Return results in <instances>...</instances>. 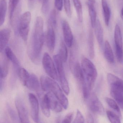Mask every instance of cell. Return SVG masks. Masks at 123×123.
<instances>
[{
    "label": "cell",
    "instance_id": "obj_43",
    "mask_svg": "<svg viewBox=\"0 0 123 123\" xmlns=\"http://www.w3.org/2000/svg\"><path fill=\"white\" fill-rule=\"evenodd\" d=\"M121 17L123 21V7L122 8L121 11Z\"/></svg>",
    "mask_w": 123,
    "mask_h": 123
},
{
    "label": "cell",
    "instance_id": "obj_45",
    "mask_svg": "<svg viewBox=\"0 0 123 123\" xmlns=\"http://www.w3.org/2000/svg\"><path fill=\"white\" fill-rule=\"evenodd\" d=\"M30 0V1H32V0Z\"/></svg>",
    "mask_w": 123,
    "mask_h": 123
},
{
    "label": "cell",
    "instance_id": "obj_34",
    "mask_svg": "<svg viewBox=\"0 0 123 123\" xmlns=\"http://www.w3.org/2000/svg\"><path fill=\"white\" fill-rule=\"evenodd\" d=\"M64 9L68 17L71 18L72 15L71 6L70 0H64Z\"/></svg>",
    "mask_w": 123,
    "mask_h": 123
},
{
    "label": "cell",
    "instance_id": "obj_39",
    "mask_svg": "<svg viewBox=\"0 0 123 123\" xmlns=\"http://www.w3.org/2000/svg\"><path fill=\"white\" fill-rule=\"evenodd\" d=\"M7 106H8V110L9 112V115L12 118L13 121H15V122L17 121V117H16V114H15L13 110H12V108H11L9 107V105Z\"/></svg>",
    "mask_w": 123,
    "mask_h": 123
},
{
    "label": "cell",
    "instance_id": "obj_13",
    "mask_svg": "<svg viewBox=\"0 0 123 123\" xmlns=\"http://www.w3.org/2000/svg\"><path fill=\"white\" fill-rule=\"evenodd\" d=\"M24 85L31 90L37 92L39 90L40 87L38 77L35 74H30Z\"/></svg>",
    "mask_w": 123,
    "mask_h": 123
},
{
    "label": "cell",
    "instance_id": "obj_41",
    "mask_svg": "<svg viewBox=\"0 0 123 123\" xmlns=\"http://www.w3.org/2000/svg\"><path fill=\"white\" fill-rule=\"evenodd\" d=\"M87 123H94V118L91 114L89 113L87 117Z\"/></svg>",
    "mask_w": 123,
    "mask_h": 123
},
{
    "label": "cell",
    "instance_id": "obj_25",
    "mask_svg": "<svg viewBox=\"0 0 123 123\" xmlns=\"http://www.w3.org/2000/svg\"><path fill=\"white\" fill-rule=\"evenodd\" d=\"M7 6L6 0H0V26H2L5 22Z\"/></svg>",
    "mask_w": 123,
    "mask_h": 123
},
{
    "label": "cell",
    "instance_id": "obj_2",
    "mask_svg": "<svg viewBox=\"0 0 123 123\" xmlns=\"http://www.w3.org/2000/svg\"><path fill=\"white\" fill-rule=\"evenodd\" d=\"M40 82L43 90L52 92L60 103L63 108L67 110L69 106L68 100L54 80L48 77L42 76L40 77Z\"/></svg>",
    "mask_w": 123,
    "mask_h": 123
},
{
    "label": "cell",
    "instance_id": "obj_19",
    "mask_svg": "<svg viewBox=\"0 0 123 123\" xmlns=\"http://www.w3.org/2000/svg\"><path fill=\"white\" fill-rule=\"evenodd\" d=\"M9 60L6 57H4L3 59L1 60L0 71V79H5L8 75L9 69Z\"/></svg>",
    "mask_w": 123,
    "mask_h": 123
},
{
    "label": "cell",
    "instance_id": "obj_29",
    "mask_svg": "<svg viewBox=\"0 0 123 123\" xmlns=\"http://www.w3.org/2000/svg\"><path fill=\"white\" fill-rule=\"evenodd\" d=\"M19 0H9V13L11 22L13 18L14 13L18 5Z\"/></svg>",
    "mask_w": 123,
    "mask_h": 123
},
{
    "label": "cell",
    "instance_id": "obj_30",
    "mask_svg": "<svg viewBox=\"0 0 123 123\" xmlns=\"http://www.w3.org/2000/svg\"><path fill=\"white\" fill-rule=\"evenodd\" d=\"M30 73L23 68H19L18 70V74L20 81L23 84H24L27 79L28 78Z\"/></svg>",
    "mask_w": 123,
    "mask_h": 123
},
{
    "label": "cell",
    "instance_id": "obj_21",
    "mask_svg": "<svg viewBox=\"0 0 123 123\" xmlns=\"http://www.w3.org/2000/svg\"><path fill=\"white\" fill-rule=\"evenodd\" d=\"M4 52L6 57L9 61L12 62L14 66L17 68L19 67L20 64L19 61L11 48L8 47H6L4 50Z\"/></svg>",
    "mask_w": 123,
    "mask_h": 123
},
{
    "label": "cell",
    "instance_id": "obj_3",
    "mask_svg": "<svg viewBox=\"0 0 123 123\" xmlns=\"http://www.w3.org/2000/svg\"><path fill=\"white\" fill-rule=\"evenodd\" d=\"M81 63L87 85L91 91L94 87L97 77V69L93 63L84 56L82 57Z\"/></svg>",
    "mask_w": 123,
    "mask_h": 123
},
{
    "label": "cell",
    "instance_id": "obj_11",
    "mask_svg": "<svg viewBox=\"0 0 123 123\" xmlns=\"http://www.w3.org/2000/svg\"><path fill=\"white\" fill-rule=\"evenodd\" d=\"M48 29L45 35L47 47L51 52L54 51L55 47L56 35L55 28L50 25H48Z\"/></svg>",
    "mask_w": 123,
    "mask_h": 123
},
{
    "label": "cell",
    "instance_id": "obj_10",
    "mask_svg": "<svg viewBox=\"0 0 123 123\" xmlns=\"http://www.w3.org/2000/svg\"><path fill=\"white\" fill-rule=\"evenodd\" d=\"M62 27L65 44L68 47H71L73 45V36L70 25L67 21L63 20Z\"/></svg>",
    "mask_w": 123,
    "mask_h": 123
},
{
    "label": "cell",
    "instance_id": "obj_16",
    "mask_svg": "<svg viewBox=\"0 0 123 123\" xmlns=\"http://www.w3.org/2000/svg\"><path fill=\"white\" fill-rule=\"evenodd\" d=\"M48 94L51 110L56 112L60 113L61 112L63 108L60 103L52 92H48Z\"/></svg>",
    "mask_w": 123,
    "mask_h": 123
},
{
    "label": "cell",
    "instance_id": "obj_15",
    "mask_svg": "<svg viewBox=\"0 0 123 123\" xmlns=\"http://www.w3.org/2000/svg\"><path fill=\"white\" fill-rule=\"evenodd\" d=\"M11 31L6 28L1 30L0 32V51L1 53L5 50L8 43L11 35Z\"/></svg>",
    "mask_w": 123,
    "mask_h": 123
},
{
    "label": "cell",
    "instance_id": "obj_38",
    "mask_svg": "<svg viewBox=\"0 0 123 123\" xmlns=\"http://www.w3.org/2000/svg\"><path fill=\"white\" fill-rule=\"evenodd\" d=\"M55 6L58 11H62L63 7V0H55Z\"/></svg>",
    "mask_w": 123,
    "mask_h": 123
},
{
    "label": "cell",
    "instance_id": "obj_14",
    "mask_svg": "<svg viewBox=\"0 0 123 123\" xmlns=\"http://www.w3.org/2000/svg\"><path fill=\"white\" fill-rule=\"evenodd\" d=\"M108 81L110 87L117 89L123 92V81L115 75L108 74L107 76Z\"/></svg>",
    "mask_w": 123,
    "mask_h": 123
},
{
    "label": "cell",
    "instance_id": "obj_32",
    "mask_svg": "<svg viewBox=\"0 0 123 123\" xmlns=\"http://www.w3.org/2000/svg\"><path fill=\"white\" fill-rule=\"evenodd\" d=\"M48 25H51L55 29L57 26L56 14L55 10L51 11L48 21Z\"/></svg>",
    "mask_w": 123,
    "mask_h": 123
},
{
    "label": "cell",
    "instance_id": "obj_22",
    "mask_svg": "<svg viewBox=\"0 0 123 123\" xmlns=\"http://www.w3.org/2000/svg\"><path fill=\"white\" fill-rule=\"evenodd\" d=\"M88 10H89V14L91 20V25L93 28H94L97 22V12L95 8L94 3L88 1L87 3Z\"/></svg>",
    "mask_w": 123,
    "mask_h": 123
},
{
    "label": "cell",
    "instance_id": "obj_33",
    "mask_svg": "<svg viewBox=\"0 0 123 123\" xmlns=\"http://www.w3.org/2000/svg\"><path fill=\"white\" fill-rule=\"evenodd\" d=\"M105 101L111 108L118 113L120 112V108L117 102L112 99L109 98H106Z\"/></svg>",
    "mask_w": 123,
    "mask_h": 123
},
{
    "label": "cell",
    "instance_id": "obj_12",
    "mask_svg": "<svg viewBox=\"0 0 123 123\" xmlns=\"http://www.w3.org/2000/svg\"><path fill=\"white\" fill-rule=\"evenodd\" d=\"M38 95L40 99L41 110L44 115L47 117H49L51 115V108L49 102V98L48 93L43 95L42 93H38Z\"/></svg>",
    "mask_w": 123,
    "mask_h": 123
},
{
    "label": "cell",
    "instance_id": "obj_27",
    "mask_svg": "<svg viewBox=\"0 0 123 123\" xmlns=\"http://www.w3.org/2000/svg\"><path fill=\"white\" fill-rule=\"evenodd\" d=\"M77 13V17L79 22L83 21V11L82 5L80 0H72Z\"/></svg>",
    "mask_w": 123,
    "mask_h": 123
},
{
    "label": "cell",
    "instance_id": "obj_24",
    "mask_svg": "<svg viewBox=\"0 0 123 123\" xmlns=\"http://www.w3.org/2000/svg\"><path fill=\"white\" fill-rule=\"evenodd\" d=\"M114 38L115 47L123 48V39L121 31L120 26L118 25H116L115 27Z\"/></svg>",
    "mask_w": 123,
    "mask_h": 123
},
{
    "label": "cell",
    "instance_id": "obj_4",
    "mask_svg": "<svg viewBox=\"0 0 123 123\" xmlns=\"http://www.w3.org/2000/svg\"><path fill=\"white\" fill-rule=\"evenodd\" d=\"M53 59L57 69L58 78L60 82L61 88L65 94L68 95L70 92V88L65 74L63 65V62L58 54L54 55Z\"/></svg>",
    "mask_w": 123,
    "mask_h": 123
},
{
    "label": "cell",
    "instance_id": "obj_35",
    "mask_svg": "<svg viewBox=\"0 0 123 123\" xmlns=\"http://www.w3.org/2000/svg\"><path fill=\"white\" fill-rule=\"evenodd\" d=\"M84 119L83 115L79 110H77L76 115L73 123H84Z\"/></svg>",
    "mask_w": 123,
    "mask_h": 123
},
{
    "label": "cell",
    "instance_id": "obj_17",
    "mask_svg": "<svg viewBox=\"0 0 123 123\" xmlns=\"http://www.w3.org/2000/svg\"><path fill=\"white\" fill-rule=\"evenodd\" d=\"M110 94L112 97L115 99L116 102L121 108L123 109V92L122 91L111 87Z\"/></svg>",
    "mask_w": 123,
    "mask_h": 123
},
{
    "label": "cell",
    "instance_id": "obj_44",
    "mask_svg": "<svg viewBox=\"0 0 123 123\" xmlns=\"http://www.w3.org/2000/svg\"><path fill=\"white\" fill-rule=\"evenodd\" d=\"M88 1L92 3H95V0H88Z\"/></svg>",
    "mask_w": 123,
    "mask_h": 123
},
{
    "label": "cell",
    "instance_id": "obj_42",
    "mask_svg": "<svg viewBox=\"0 0 123 123\" xmlns=\"http://www.w3.org/2000/svg\"><path fill=\"white\" fill-rule=\"evenodd\" d=\"M4 81H5V79L0 78V89L1 92L2 91V89L3 88L4 84Z\"/></svg>",
    "mask_w": 123,
    "mask_h": 123
},
{
    "label": "cell",
    "instance_id": "obj_1",
    "mask_svg": "<svg viewBox=\"0 0 123 123\" xmlns=\"http://www.w3.org/2000/svg\"><path fill=\"white\" fill-rule=\"evenodd\" d=\"M43 19L40 16L36 18L34 31L28 49V55L32 61L36 63L39 59L44 42Z\"/></svg>",
    "mask_w": 123,
    "mask_h": 123
},
{
    "label": "cell",
    "instance_id": "obj_31",
    "mask_svg": "<svg viewBox=\"0 0 123 123\" xmlns=\"http://www.w3.org/2000/svg\"><path fill=\"white\" fill-rule=\"evenodd\" d=\"M107 115L111 123H121L119 117L112 111H107Z\"/></svg>",
    "mask_w": 123,
    "mask_h": 123
},
{
    "label": "cell",
    "instance_id": "obj_26",
    "mask_svg": "<svg viewBox=\"0 0 123 123\" xmlns=\"http://www.w3.org/2000/svg\"><path fill=\"white\" fill-rule=\"evenodd\" d=\"M88 44L89 56L91 58L93 59L94 57L95 51L94 47V35L93 31L91 30H90L89 34Z\"/></svg>",
    "mask_w": 123,
    "mask_h": 123
},
{
    "label": "cell",
    "instance_id": "obj_28",
    "mask_svg": "<svg viewBox=\"0 0 123 123\" xmlns=\"http://www.w3.org/2000/svg\"><path fill=\"white\" fill-rule=\"evenodd\" d=\"M58 55L63 62H65L68 57V52L66 44L62 41L60 44Z\"/></svg>",
    "mask_w": 123,
    "mask_h": 123
},
{
    "label": "cell",
    "instance_id": "obj_37",
    "mask_svg": "<svg viewBox=\"0 0 123 123\" xmlns=\"http://www.w3.org/2000/svg\"><path fill=\"white\" fill-rule=\"evenodd\" d=\"M116 54L118 61L120 62L123 61V48L115 47Z\"/></svg>",
    "mask_w": 123,
    "mask_h": 123
},
{
    "label": "cell",
    "instance_id": "obj_40",
    "mask_svg": "<svg viewBox=\"0 0 123 123\" xmlns=\"http://www.w3.org/2000/svg\"><path fill=\"white\" fill-rule=\"evenodd\" d=\"M73 116V114L72 113H70L67 114L61 123H71Z\"/></svg>",
    "mask_w": 123,
    "mask_h": 123
},
{
    "label": "cell",
    "instance_id": "obj_6",
    "mask_svg": "<svg viewBox=\"0 0 123 123\" xmlns=\"http://www.w3.org/2000/svg\"><path fill=\"white\" fill-rule=\"evenodd\" d=\"M54 62L48 53H45L44 54L42 63L45 71L51 79L58 80V75Z\"/></svg>",
    "mask_w": 123,
    "mask_h": 123
},
{
    "label": "cell",
    "instance_id": "obj_8",
    "mask_svg": "<svg viewBox=\"0 0 123 123\" xmlns=\"http://www.w3.org/2000/svg\"><path fill=\"white\" fill-rule=\"evenodd\" d=\"M29 99L32 120L35 123H39V104L38 100L36 96L32 93L29 94Z\"/></svg>",
    "mask_w": 123,
    "mask_h": 123
},
{
    "label": "cell",
    "instance_id": "obj_36",
    "mask_svg": "<svg viewBox=\"0 0 123 123\" xmlns=\"http://www.w3.org/2000/svg\"><path fill=\"white\" fill-rule=\"evenodd\" d=\"M42 2V11L45 14L48 12L49 7V0H39Z\"/></svg>",
    "mask_w": 123,
    "mask_h": 123
},
{
    "label": "cell",
    "instance_id": "obj_20",
    "mask_svg": "<svg viewBox=\"0 0 123 123\" xmlns=\"http://www.w3.org/2000/svg\"><path fill=\"white\" fill-rule=\"evenodd\" d=\"M95 28V35L100 46L102 45L103 41V30L102 25L99 19L97 20Z\"/></svg>",
    "mask_w": 123,
    "mask_h": 123
},
{
    "label": "cell",
    "instance_id": "obj_23",
    "mask_svg": "<svg viewBox=\"0 0 123 123\" xmlns=\"http://www.w3.org/2000/svg\"><path fill=\"white\" fill-rule=\"evenodd\" d=\"M104 54L107 61L110 63L114 62V55L110 44L108 41H105V43Z\"/></svg>",
    "mask_w": 123,
    "mask_h": 123
},
{
    "label": "cell",
    "instance_id": "obj_7",
    "mask_svg": "<svg viewBox=\"0 0 123 123\" xmlns=\"http://www.w3.org/2000/svg\"><path fill=\"white\" fill-rule=\"evenodd\" d=\"M15 104L20 123H30L28 111L23 99L18 97L15 100Z\"/></svg>",
    "mask_w": 123,
    "mask_h": 123
},
{
    "label": "cell",
    "instance_id": "obj_5",
    "mask_svg": "<svg viewBox=\"0 0 123 123\" xmlns=\"http://www.w3.org/2000/svg\"><path fill=\"white\" fill-rule=\"evenodd\" d=\"M31 13L29 11L24 13L18 22V32L24 42L27 41L31 19Z\"/></svg>",
    "mask_w": 123,
    "mask_h": 123
},
{
    "label": "cell",
    "instance_id": "obj_9",
    "mask_svg": "<svg viewBox=\"0 0 123 123\" xmlns=\"http://www.w3.org/2000/svg\"><path fill=\"white\" fill-rule=\"evenodd\" d=\"M89 98V107L91 111L98 115H104V107L97 95L93 93L91 95V96L90 95Z\"/></svg>",
    "mask_w": 123,
    "mask_h": 123
},
{
    "label": "cell",
    "instance_id": "obj_18",
    "mask_svg": "<svg viewBox=\"0 0 123 123\" xmlns=\"http://www.w3.org/2000/svg\"><path fill=\"white\" fill-rule=\"evenodd\" d=\"M102 5L103 9V16L105 23L107 26H108L110 23L111 13L107 0H102Z\"/></svg>",
    "mask_w": 123,
    "mask_h": 123
}]
</instances>
